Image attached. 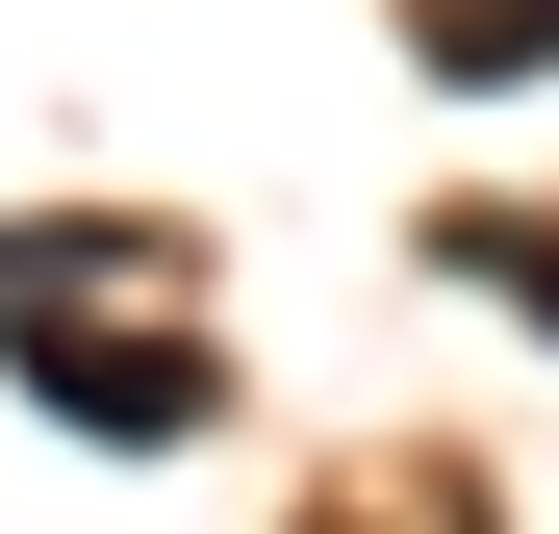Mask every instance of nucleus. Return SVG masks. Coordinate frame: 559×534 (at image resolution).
I'll list each match as a JSON object with an SVG mask.
<instances>
[{"label":"nucleus","mask_w":559,"mask_h":534,"mask_svg":"<svg viewBox=\"0 0 559 534\" xmlns=\"http://www.w3.org/2000/svg\"><path fill=\"white\" fill-rule=\"evenodd\" d=\"M432 76H559V0H407Z\"/></svg>","instance_id":"2"},{"label":"nucleus","mask_w":559,"mask_h":534,"mask_svg":"<svg viewBox=\"0 0 559 534\" xmlns=\"http://www.w3.org/2000/svg\"><path fill=\"white\" fill-rule=\"evenodd\" d=\"M509 281H534V331H559V229H534V254H509Z\"/></svg>","instance_id":"3"},{"label":"nucleus","mask_w":559,"mask_h":534,"mask_svg":"<svg viewBox=\"0 0 559 534\" xmlns=\"http://www.w3.org/2000/svg\"><path fill=\"white\" fill-rule=\"evenodd\" d=\"M51 407H76V432H103V459H178V432H204V407H229V356H204V331H103V356H76V331H51Z\"/></svg>","instance_id":"1"}]
</instances>
